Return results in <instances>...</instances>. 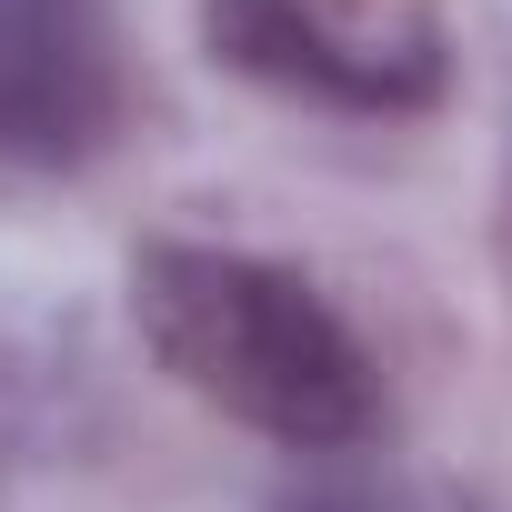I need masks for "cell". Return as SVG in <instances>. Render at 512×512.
Returning <instances> with one entry per match:
<instances>
[{
    "mask_svg": "<svg viewBox=\"0 0 512 512\" xmlns=\"http://www.w3.org/2000/svg\"><path fill=\"white\" fill-rule=\"evenodd\" d=\"M272 512H412L392 482H362V472H322V482H302V492H282Z\"/></svg>",
    "mask_w": 512,
    "mask_h": 512,
    "instance_id": "277c9868",
    "label": "cell"
},
{
    "mask_svg": "<svg viewBox=\"0 0 512 512\" xmlns=\"http://www.w3.org/2000/svg\"><path fill=\"white\" fill-rule=\"evenodd\" d=\"M131 322L191 402H211L221 422L282 452L332 462L362 452L382 422V382L352 322L262 251H211V241L131 251Z\"/></svg>",
    "mask_w": 512,
    "mask_h": 512,
    "instance_id": "6da1fadb",
    "label": "cell"
},
{
    "mask_svg": "<svg viewBox=\"0 0 512 512\" xmlns=\"http://www.w3.org/2000/svg\"><path fill=\"white\" fill-rule=\"evenodd\" d=\"M201 41L241 81L322 111H422L442 91L432 0H201Z\"/></svg>",
    "mask_w": 512,
    "mask_h": 512,
    "instance_id": "7a4b0ae2",
    "label": "cell"
},
{
    "mask_svg": "<svg viewBox=\"0 0 512 512\" xmlns=\"http://www.w3.org/2000/svg\"><path fill=\"white\" fill-rule=\"evenodd\" d=\"M121 121L101 0H0V171H81Z\"/></svg>",
    "mask_w": 512,
    "mask_h": 512,
    "instance_id": "3957f363",
    "label": "cell"
}]
</instances>
